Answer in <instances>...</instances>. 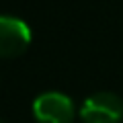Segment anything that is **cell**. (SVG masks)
Listing matches in <instances>:
<instances>
[{
	"mask_svg": "<svg viewBox=\"0 0 123 123\" xmlns=\"http://www.w3.org/2000/svg\"><path fill=\"white\" fill-rule=\"evenodd\" d=\"M84 123H119L123 119V101L115 92H94L82 103Z\"/></svg>",
	"mask_w": 123,
	"mask_h": 123,
	"instance_id": "1",
	"label": "cell"
},
{
	"mask_svg": "<svg viewBox=\"0 0 123 123\" xmlns=\"http://www.w3.org/2000/svg\"><path fill=\"white\" fill-rule=\"evenodd\" d=\"M33 115L39 123H72L74 101L64 92H43L33 101Z\"/></svg>",
	"mask_w": 123,
	"mask_h": 123,
	"instance_id": "2",
	"label": "cell"
},
{
	"mask_svg": "<svg viewBox=\"0 0 123 123\" xmlns=\"http://www.w3.org/2000/svg\"><path fill=\"white\" fill-rule=\"evenodd\" d=\"M31 45V29L25 21L0 14V57H18Z\"/></svg>",
	"mask_w": 123,
	"mask_h": 123,
	"instance_id": "3",
	"label": "cell"
}]
</instances>
